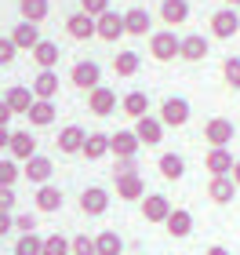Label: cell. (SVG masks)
Returning <instances> with one entry per match:
<instances>
[{"instance_id":"obj_1","label":"cell","mask_w":240,"mask_h":255,"mask_svg":"<svg viewBox=\"0 0 240 255\" xmlns=\"http://www.w3.org/2000/svg\"><path fill=\"white\" fill-rule=\"evenodd\" d=\"M178 51H182V37L175 29H157L150 33V55L157 62H171V59H178Z\"/></svg>"},{"instance_id":"obj_2","label":"cell","mask_w":240,"mask_h":255,"mask_svg":"<svg viewBox=\"0 0 240 255\" xmlns=\"http://www.w3.org/2000/svg\"><path fill=\"white\" fill-rule=\"evenodd\" d=\"M204 138L211 142V149H226L237 138V124L230 117H211L208 124H204Z\"/></svg>"},{"instance_id":"obj_3","label":"cell","mask_w":240,"mask_h":255,"mask_svg":"<svg viewBox=\"0 0 240 255\" xmlns=\"http://www.w3.org/2000/svg\"><path fill=\"white\" fill-rule=\"evenodd\" d=\"M240 33V11L237 7H219L211 15V37H219V40H230Z\"/></svg>"},{"instance_id":"obj_4","label":"cell","mask_w":240,"mask_h":255,"mask_svg":"<svg viewBox=\"0 0 240 255\" xmlns=\"http://www.w3.org/2000/svg\"><path fill=\"white\" fill-rule=\"evenodd\" d=\"M160 121H164V128H186L189 124V102L182 95L164 99V106H160Z\"/></svg>"},{"instance_id":"obj_5","label":"cell","mask_w":240,"mask_h":255,"mask_svg":"<svg viewBox=\"0 0 240 255\" xmlns=\"http://www.w3.org/2000/svg\"><path fill=\"white\" fill-rule=\"evenodd\" d=\"M171 212H175V208H171V201L164 193H146L142 197V219L146 223H167Z\"/></svg>"},{"instance_id":"obj_6","label":"cell","mask_w":240,"mask_h":255,"mask_svg":"<svg viewBox=\"0 0 240 255\" xmlns=\"http://www.w3.org/2000/svg\"><path fill=\"white\" fill-rule=\"evenodd\" d=\"M70 80H73L80 91H95V88L102 84V66L91 62V59H87V62H77L73 73H70Z\"/></svg>"},{"instance_id":"obj_7","label":"cell","mask_w":240,"mask_h":255,"mask_svg":"<svg viewBox=\"0 0 240 255\" xmlns=\"http://www.w3.org/2000/svg\"><path fill=\"white\" fill-rule=\"evenodd\" d=\"M131 131L139 135V142H142V146H160V138H164V121L153 117V113H146L142 121H135Z\"/></svg>"},{"instance_id":"obj_8","label":"cell","mask_w":240,"mask_h":255,"mask_svg":"<svg viewBox=\"0 0 240 255\" xmlns=\"http://www.w3.org/2000/svg\"><path fill=\"white\" fill-rule=\"evenodd\" d=\"M87 110L95 113V117H109V113L117 110V91L98 84L95 91H87Z\"/></svg>"},{"instance_id":"obj_9","label":"cell","mask_w":240,"mask_h":255,"mask_svg":"<svg viewBox=\"0 0 240 255\" xmlns=\"http://www.w3.org/2000/svg\"><path fill=\"white\" fill-rule=\"evenodd\" d=\"M84 142H87V131L80 124H66L59 131V138H55L59 153H84Z\"/></svg>"},{"instance_id":"obj_10","label":"cell","mask_w":240,"mask_h":255,"mask_svg":"<svg viewBox=\"0 0 240 255\" xmlns=\"http://www.w3.org/2000/svg\"><path fill=\"white\" fill-rule=\"evenodd\" d=\"M95 26H98V37L102 40H109V44H117L120 37H128V29H124V15H117V11H106V15H98L95 18Z\"/></svg>"},{"instance_id":"obj_11","label":"cell","mask_w":240,"mask_h":255,"mask_svg":"<svg viewBox=\"0 0 240 255\" xmlns=\"http://www.w3.org/2000/svg\"><path fill=\"white\" fill-rule=\"evenodd\" d=\"M22 175H26L33 186H44V182H51V175H55V164H51V157H29L26 164H22Z\"/></svg>"},{"instance_id":"obj_12","label":"cell","mask_w":240,"mask_h":255,"mask_svg":"<svg viewBox=\"0 0 240 255\" xmlns=\"http://www.w3.org/2000/svg\"><path fill=\"white\" fill-rule=\"evenodd\" d=\"M124 29H128V37H150L153 33V15L146 7L124 11Z\"/></svg>"},{"instance_id":"obj_13","label":"cell","mask_w":240,"mask_h":255,"mask_svg":"<svg viewBox=\"0 0 240 255\" xmlns=\"http://www.w3.org/2000/svg\"><path fill=\"white\" fill-rule=\"evenodd\" d=\"M208 51H211L208 37H204V33H189V37H182L178 59H186V62H204V59H208Z\"/></svg>"},{"instance_id":"obj_14","label":"cell","mask_w":240,"mask_h":255,"mask_svg":"<svg viewBox=\"0 0 240 255\" xmlns=\"http://www.w3.org/2000/svg\"><path fill=\"white\" fill-rule=\"evenodd\" d=\"M66 33H70L73 40H91V37H98V26H95V18H91V15L77 11V15L66 18Z\"/></svg>"},{"instance_id":"obj_15","label":"cell","mask_w":240,"mask_h":255,"mask_svg":"<svg viewBox=\"0 0 240 255\" xmlns=\"http://www.w3.org/2000/svg\"><path fill=\"white\" fill-rule=\"evenodd\" d=\"M106 208H109V193L102 186H87L80 193V212L84 215H106Z\"/></svg>"},{"instance_id":"obj_16","label":"cell","mask_w":240,"mask_h":255,"mask_svg":"<svg viewBox=\"0 0 240 255\" xmlns=\"http://www.w3.org/2000/svg\"><path fill=\"white\" fill-rule=\"evenodd\" d=\"M233 153L230 149H208V157H204V168L211 171V179H219V175H233Z\"/></svg>"},{"instance_id":"obj_17","label":"cell","mask_w":240,"mask_h":255,"mask_svg":"<svg viewBox=\"0 0 240 255\" xmlns=\"http://www.w3.org/2000/svg\"><path fill=\"white\" fill-rule=\"evenodd\" d=\"M186 18H189V0H164V4H160V22H164L167 29L182 26Z\"/></svg>"},{"instance_id":"obj_18","label":"cell","mask_w":240,"mask_h":255,"mask_svg":"<svg viewBox=\"0 0 240 255\" xmlns=\"http://www.w3.org/2000/svg\"><path fill=\"white\" fill-rule=\"evenodd\" d=\"M11 40H15L18 51H33L44 37H40V29H37V22H18V26L11 29Z\"/></svg>"},{"instance_id":"obj_19","label":"cell","mask_w":240,"mask_h":255,"mask_svg":"<svg viewBox=\"0 0 240 255\" xmlns=\"http://www.w3.org/2000/svg\"><path fill=\"white\" fill-rule=\"evenodd\" d=\"M11 160H22L26 164L29 157H37V138H33L29 131H11Z\"/></svg>"},{"instance_id":"obj_20","label":"cell","mask_w":240,"mask_h":255,"mask_svg":"<svg viewBox=\"0 0 240 255\" xmlns=\"http://www.w3.org/2000/svg\"><path fill=\"white\" fill-rule=\"evenodd\" d=\"M164 230H167L171 237H178V241H182V237H189V234H193V212H189V208H175V212L167 215Z\"/></svg>"},{"instance_id":"obj_21","label":"cell","mask_w":240,"mask_h":255,"mask_svg":"<svg viewBox=\"0 0 240 255\" xmlns=\"http://www.w3.org/2000/svg\"><path fill=\"white\" fill-rule=\"evenodd\" d=\"M33 95H37V99H55V95H59V73H55V69H40V73L37 77H33Z\"/></svg>"},{"instance_id":"obj_22","label":"cell","mask_w":240,"mask_h":255,"mask_svg":"<svg viewBox=\"0 0 240 255\" xmlns=\"http://www.w3.org/2000/svg\"><path fill=\"white\" fill-rule=\"evenodd\" d=\"M237 190H240V186L233 182V175H219V179L208 182V197H211L215 204H230L233 197H237Z\"/></svg>"},{"instance_id":"obj_23","label":"cell","mask_w":240,"mask_h":255,"mask_svg":"<svg viewBox=\"0 0 240 255\" xmlns=\"http://www.w3.org/2000/svg\"><path fill=\"white\" fill-rule=\"evenodd\" d=\"M139 135L135 131H117V135H109V153H117V160L120 157H135L139 153Z\"/></svg>"},{"instance_id":"obj_24","label":"cell","mask_w":240,"mask_h":255,"mask_svg":"<svg viewBox=\"0 0 240 255\" xmlns=\"http://www.w3.org/2000/svg\"><path fill=\"white\" fill-rule=\"evenodd\" d=\"M37 212H59V208L66 204V197H62V190L59 186H51V182H44V186H37Z\"/></svg>"},{"instance_id":"obj_25","label":"cell","mask_w":240,"mask_h":255,"mask_svg":"<svg viewBox=\"0 0 240 255\" xmlns=\"http://www.w3.org/2000/svg\"><path fill=\"white\" fill-rule=\"evenodd\" d=\"M4 102L11 106V113H29V106L37 102V95H33V88L15 84V88H7V91H4Z\"/></svg>"},{"instance_id":"obj_26","label":"cell","mask_w":240,"mask_h":255,"mask_svg":"<svg viewBox=\"0 0 240 255\" xmlns=\"http://www.w3.org/2000/svg\"><path fill=\"white\" fill-rule=\"evenodd\" d=\"M120 110L128 113L131 121H142L146 113H150V95H146V91H128V95L120 99Z\"/></svg>"},{"instance_id":"obj_27","label":"cell","mask_w":240,"mask_h":255,"mask_svg":"<svg viewBox=\"0 0 240 255\" xmlns=\"http://www.w3.org/2000/svg\"><path fill=\"white\" fill-rule=\"evenodd\" d=\"M59 59H62V48L55 40H40L37 48H33V62H37L40 69H55Z\"/></svg>"},{"instance_id":"obj_28","label":"cell","mask_w":240,"mask_h":255,"mask_svg":"<svg viewBox=\"0 0 240 255\" xmlns=\"http://www.w3.org/2000/svg\"><path fill=\"white\" fill-rule=\"evenodd\" d=\"M48 11H51V4L48 0H18V15H22V22H40L48 18Z\"/></svg>"},{"instance_id":"obj_29","label":"cell","mask_w":240,"mask_h":255,"mask_svg":"<svg viewBox=\"0 0 240 255\" xmlns=\"http://www.w3.org/2000/svg\"><path fill=\"white\" fill-rule=\"evenodd\" d=\"M117 197H120V201H142V197H146V182H142V175L117 179Z\"/></svg>"},{"instance_id":"obj_30","label":"cell","mask_w":240,"mask_h":255,"mask_svg":"<svg viewBox=\"0 0 240 255\" xmlns=\"http://www.w3.org/2000/svg\"><path fill=\"white\" fill-rule=\"evenodd\" d=\"M26 117H29V124H33V128H48V124L55 121V102H48V99H37V102L29 106V113H26Z\"/></svg>"},{"instance_id":"obj_31","label":"cell","mask_w":240,"mask_h":255,"mask_svg":"<svg viewBox=\"0 0 240 255\" xmlns=\"http://www.w3.org/2000/svg\"><path fill=\"white\" fill-rule=\"evenodd\" d=\"M139 66H142L139 51H117V59H113L117 77H135V73H139Z\"/></svg>"},{"instance_id":"obj_32","label":"cell","mask_w":240,"mask_h":255,"mask_svg":"<svg viewBox=\"0 0 240 255\" xmlns=\"http://www.w3.org/2000/svg\"><path fill=\"white\" fill-rule=\"evenodd\" d=\"M106 153H109V135L91 131V135H87V142H84V157H87V160H102Z\"/></svg>"},{"instance_id":"obj_33","label":"cell","mask_w":240,"mask_h":255,"mask_svg":"<svg viewBox=\"0 0 240 255\" xmlns=\"http://www.w3.org/2000/svg\"><path fill=\"white\" fill-rule=\"evenodd\" d=\"M95 248H98V255H120L124 252V241H120L117 230H102V234L95 237Z\"/></svg>"},{"instance_id":"obj_34","label":"cell","mask_w":240,"mask_h":255,"mask_svg":"<svg viewBox=\"0 0 240 255\" xmlns=\"http://www.w3.org/2000/svg\"><path fill=\"white\" fill-rule=\"evenodd\" d=\"M157 168H160L164 179H182V175H186V160H182L178 153H164L157 160Z\"/></svg>"},{"instance_id":"obj_35","label":"cell","mask_w":240,"mask_h":255,"mask_svg":"<svg viewBox=\"0 0 240 255\" xmlns=\"http://www.w3.org/2000/svg\"><path fill=\"white\" fill-rule=\"evenodd\" d=\"M15 255H44V237L40 234H22L15 241Z\"/></svg>"},{"instance_id":"obj_36","label":"cell","mask_w":240,"mask_h":255,"mask_svg":"<svg viewBox=\"0 0 240 255\" xmlns=\"http://www.w3.org/2000/svg\"><path fill=\"white\" fill-rule=\"evenodd\" d=\"M44 255H73V241H66L62 234L44 237Z\"/></svg>"},{"instance_id":"obj_37","label":"cell","mask_w":240,"mask_h":255,"mask_svg":"<svg viewBox=\"0 0 240 255\" xmlns=\"http://www.w3.org/2000/svg\"><path fill=\"white\" fill-rule=\"evenodd\" d=\"M18 175H22V168L15 164V160H11V157H0V186H15Z\"/></svg>"},{"instance_id":"obj_38","label":"cell","mask_w":240,"mask_h":255,"mask_svg":"<svg viewBox=\"0 0 240 255\" xmlns=\"http://www.w3.org/2000/svg\"><path fill=\"white\" fill-rule=\"evenodd\" d=\"M222 80H226L233 91H240V59H233V55H230V59L222 62Z\"/></svg>"},{"instance_id":"obj_39","label":"cell","mask_w":240,"mask_h":255,"mask_svg":"<svg viewBox=\"0 0 240 255\" xmlns=\"http://www.w3.org/2000/svg\"><path fill=\"white\" fill-rule=\"evenodd\" d=\"M128 175H139V160L135 157H120L117 168H113V179H128Z\"/></svg>"},{"instance_id":"obj_40","label":"cell","mask_w":240,"mask_h":255,"mask_svg":"<svg viewBox=\"0 0 240 255\" xmlns=\"http://www.w3.org/2000/svg\"><path fill=\"white\" fill-rule=\"evenodd\" d=\"M73 255H98V248H95V237H87V234L73 237Z\"/></svg>"},{"instance_id":"obj_41","label":"cell","mask_w":240,"mask_h":255,"mask_svg":"<svg viewBox=\"0 0 240 255\" xmlns=\"http://www.w3.org/2000/svg\"><path fill=\"white\" fill-rule=\"evenodd\" d=\"M80 11L91 18H98V15H106L109 11V0H80Z\"/></svg>"},{"instance_id":"obj_42","label":"cell","mask_w":240,"mask_h":255,"mask_svg":"<svg viewBox=\"0 0 240 255\" xmlns=\"http://www.w3.org/2000/svg\"><path fill=\"white\" fill-rule=\"evenodd\" d=\"M15 55H18L15 40H11V37H0V66H11V62H15Z\"/></svg>"},{"instance_id":"obj_43","label":"cell","mask_w":240,"mask_h":255,"mask_svg":"<svg viewBox=\"0 0 240 255\" xmlns=\"http://www.w3.org/2000/svg\"><path fill=\"white\" fill-rule=\"evenodd\" d=\"M15 230L18 234H37V215H29V212L15 215Z\"/></svg>"},{"instance_id":"obj_44","label":"cell","mask_w":240,"mask_h":255,"mask_svg":"<svg viewBox=\"0 0 240 255\" xmlns=\"http://www.w3.org/2000/svg\"><path fill=\"white\" fill-rule=\"evenodd\" d=\"M15 186H0V212H15Z\"/></svg>"},{"instance_id":"obj_45","label":"cell","mask_w":240,"mask_h":255,"mask_svg":"<svg viewBox=\"0 0 240 255\" xmlns=\"http://www.w3.org/2000/svg\"><path fill=\"white\" fill-rule=\"evenodd\" d=\"M11 230H15V215H11V212H0V237L11 234Z\"/></svg>"},{"instance_id":"obj_46","label":"cell","mask_w":240,"mask_h":255,"mask_svg":"<svg viewBox=\"0 0 240 255\" xmlns=\"http://www.w3.org/2000/svg\"><path fill=\"white\" fill-rule=\"evenodd\" d=\"M11 117H15V113H11V106H7L4 99H0V128H7V121H11Z\"/></svg>"},{"instance_id":"obj_47","label":"cell","mask_w":240,"mask_h":255,"mask_svg":"<svg viewBox=\"0 0 240 255\" xmlns=\"http://www.w3.org/2000/svg\"><path fill=\"white\" fill-rule=\"evenodd\" d=\"M11 146V131H7V128H0V149H7Z\"/></svg>"},{"instance_id":"obj_48","label":"cell","mask_w":240,"mask_h":255,"mask_svg":"<svg viewBox=\"0 0 240 255\" xmlns=\"http://www.w3.org/2000/svg\"><path fill=\"white\" fill-rule=\"evenodd\" d=\"M204 255H230V252H226L222 245H211V248H208V252H204Z\"/></svg>"},{"instance_id":"obj_49","label":"cell","mask_w":240,"mask_h":255,"mask_svg":"<svg viewBox=\"0 0 240 255\" xmlns=\"http://www.w3.org/2000/svg\"><path fill=\"white\" fill-rule=\"evenodd\" d=\"M233 182H237V186H240V160H237V164H233Z\"/></svg>"},{"instance_id":"obj_50","label":"cell","mask_w":240,"mask_h":255,"mask_svg":"<svg viewBox=\"0 0 240 255\" xmlns=\"http://www.w3.org/2000/svg\"><path fill=\"white\" fill-rule=\"evenodd\" d=\"M226 7H240V0H226Z\"/></svg>"}]
</instances>
